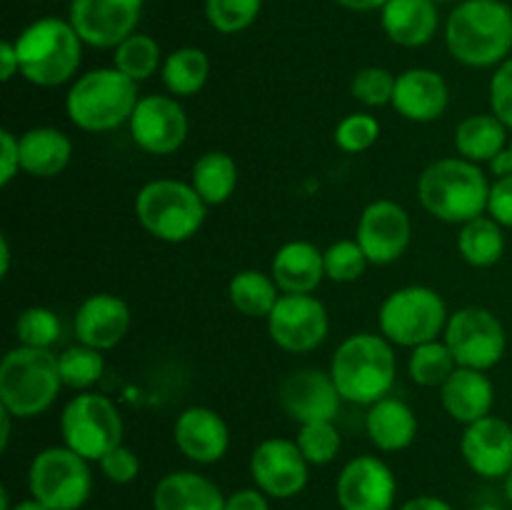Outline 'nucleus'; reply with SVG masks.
<instances>
[{
    "label": "nucleus",
    "instance_id": "obj_1",
    "mask_svg": "<svg viewBox=\"0 0 512 510\" xmlns=\"http://www.w3.org/2000/svg\"><path fill=\"white\" fill-rule=\"evenodd\" d=\"M450 55L468 68H490L512 50V8L503 0H463L445 23Z\"/></svg>",
    "mask_w": 512,
    "mask_h": 510
},
{
    "label": "nucleus",
    "instance_id": "obj_2",
    "mask_svg": "<svg viewBox=\"0 0 512 510\" xmlns=\"http://www.w3.org/2000/svg\"><path fill=\"white\" fill-rule=\"evenodd\" d=\"M418 198L433 218L463 225L488 210L490 183L473 160L440 158L420 175Z\"/></svg>",
    "mask_w": 512,
    "mask_h": 510
},
{
    "label": "nucleus",
    "instance_id": "obj_3",
    "mask_svg": "<svg viewBox=\"0 0 512 510\" xmlns=\"http://www.w3.org/2000/svg\"><path fill=\"white\" fill-rule=\"evenodd\" d=\"M395 353L385 335L358 333L338 345L330 363V375L343 400L373 405L390 393L395 383Z\"/></svg>",
    "mask_w": 512,
    "mask_h": 510
},
{
    "label": "nucleus",
    "instance_id": "obj_4",
    "mask_svg": "<svg viewBox=\"0 0 512 510\" xmlns=\"http://www.w3.org/2000/svg\"><path fill=\"white\" fill-rule=\"evenodd\" d=\"M20 75L40 88H58L73 80L83 60V40L70 20L40 18L13 40Z\"/></svg>",
    "mask_w": 512,
    "mask_h": 510
},
{
    "label": "nucleus",
    "instance_id": "obj_5",
    "mask_svg": "<svg viewBox=\"0 0 512 510\" xmlns=\"http://www.w3.org/2000/svg\"><path fill=\"white\" fill-rule=\"evenodd\" d=\"M138 100L135 80L118 68H98L75 80L65 98V110L80 130L105 133L128 123Z\"/></svg>",
    "mask_w": 512,
    "mask_h": 510
},
{
    "label": "nucleus",
    "instance_id": "obj_6",
    "mask_svg": "<svg viewBox=\"0 0 512 510\" xmlns=\"http://www.w3.org/2000/svg\"><path fill=\"white\" fill-rule=\"evenodd\" d=\"M58 355L43 348L10 350L0 363V405L15 418H35L55 403L60 393Z\"/></svg>",
    "mask_w": 512,
    "mask_h": 510
},
{
    "label": "nucleus",
    "instance_id": "obj_7",
    "mask_svg": "<svg viewBox=\"0 0 512 510\" xmlns=\"http://www.w3.org/2000/svg\"><path fill=\"white\" fill-rule=\"evenodd\" d=\"M208 205L190 183L153 180L135 195L138 223L163 243H185L205 223Z\"/></svg>",
    "mask_w": 512,
    "mask_h": 510
},
{
    "label": "nucleus",
    "instance_id": "obj_8",
    "mask_svg": "<svg viewBox=\"0 0 512 510\" xmlns=\"http://www.w3.org/2000/svg\"><path fill=\"white\" fill-rule=\"evenodd\" d=\"M448 308L438 290L428 285H408L385 298L380 305V330L385 338L403 348L438 340L448 325Z\"/></svg>",
    "mask_w": 512,
    "mask_h": 510
},
{
    "label": "nucleus",
    "instance_id": "obj_9",
    "mask_svg": "<svg viewBox=\"0 0 512 510\" xmlns=\"http://www.w3.org/2000/svg\"><path fill=\"white\" fill-rule=\"evenodd\" d=\"M90 460L70 450L68 445H53L40 450L28 470L30 495L50 510H78L93 490Z\"/></svg>",
    "mask_w": 512,
    "mask_h": 510
},
{
    "label": "nucleus",
    "instance_id": "obj_10",
    "mask_svg": "<svg viewBox=\"0 0 512 510\" xmlns=\"http://www.w3.org/2000/svg\"><path fill=\"white\" fill-rule=\"evenodd\" d=\"M60 435L70 450L100 463L103 455L123 443V418L105 395H75L60 415Z\"/></svg>",
    "mask_w": 512,
    "mask_h": 510
},
{
    "label": "nucleus",
    "instance_id": "obj_11",
    "mask_svg": "<svg viewBox=\"0 0 512 510\" xmlns=\"http://www.w3.org/2000/svg\"><path fill=\"white\" fill-rule=\"evenodd\" d=\"M443 340L453 350L460 368L490 370L503 360L508 335L498 315L480 305L455 310L445 325Z\"/></svg>",
    "mask_w": 512,
    "mask_h": 510
},
{
    "label": "nucleus",
    "instance_id": "obj_12",
    "mask_svg": "<svg viewBox=\"0 0 512 510\" xmlns=\"http://www.w3.org/2000/svg\"><path fill=\"white\" fill-rule=\"evenodd\" d=\"M328 310L313 295H280L268 315V333L288 353H308L328 338Z\"/></svg>",
    "mask_w": 512,
    "mask_h": 510
},
{
    "label": "nucleus",
    "instance_id": "obj_13",
    "mask_svg": "<svg viewBox=\"0 0 512 510\" xmlns=\"http://www.w3.org/2000/svg\"><path fill=\"white\" fill-rule=\"evenodd\" d=\"M143 15V0H73L70 23L93 48H118Z\"/></svg>",
    "mask_w": 512,
    "mask_h": 510
},
{
    "label": "nucleus",
    "instance_id": "obj_14",
    "mask_svg": "<svg viewBox=\"0 0 512 510\" xmlns=\"http://www.w3.org/2000/svg\"><path fill=\"white\" fill-rule=\"evenodd\" d=\"M135 145L145 153L170 155L188 138V115L170 95H145L128 120Z\"/></svg>",
    "mask_w": 512,
    "mask_h": 510
},
{
    "label": "nucleus",
    "instance_id": "obj_15",
    "mask_svg": "<svg viewBox=\"0 0 512 510\" xmlns=\"http://www.w3.org/2000/svg\"><path fill=\"white\" fill-rule=\"evenodd\" d=\"M308 460L295 440L268 438L250 455V475L270 498H293L308 485Z\"/></svg>",
    "mask_w": 512,
    "mask_h": 510
},
{
    "label": "nucleus",
    "instance_id": "obj_16",
    "mask_svg": "<svg viewBox=\"0 0 512 510\" xmlns=\"http://www.w3.org/2000/svg\"><path fill=\"white\" fill-rule=\"evenodd\" d=\"M335 495L343 510H393L398 483L388 463L375 455H360L340 470Z\"/></svg>",
    "mask_w": 512,
    "mask_h": 510
},
{
    "label": "nucleus",
    "instance_id": "obj_17",
    "mask_svg": "<svg viewBox=\"0 0 512 510\" xmlns=\"http://www.w3.org/2000/svg\"><path fill=\"white\" fill-rule=\"evenodd\" d=\"M413 225L403 205L393 200H375L363 210L355 240L373 265H388L403 258L410 245Z\"/></svg>",
    "mask_w": 512,
    "mask_h": 510
},
{
    "label": "nucleus",
    "instance_id": "obj_18",
    "mask_svg": "<svg viewBox=\"0 0 512 510\" xmlns=\"http://www.w3.org/2000/svg\"><path fill=\"white\" fill-rule=\"evenodd\" d=\"M340 400L343 395H340L333 375L323 373V370H295L280 385V405L300 425L335 420Z\"/></svg>",
    "mask_w": 512,
    "mask_h": 510
},
{
    "label": "nucleus",
    "instance_id": "obj_19",
    "mask_svg": "<svg viewBox=\"0 0 512 510\" xmlns=\"http://www.w3.org/2000/svg\"><path fill=\"white\" fill-rule=\"evenodd\" d=\"M460 453L468 468L480 478H508L512 470V425L495 415H485L465 425Z\"/></svg>",
    "mask_w": 512,
    "mask_h": 510
},
{
    "label": "nucleus",
    "instance_id": "obj_20",
    "mask_svg": "<svg viewBox=\"0 0 512 510\" xmlns=\"http://www.w3.org/2000/svg\"><path fill=\"white\" fill-rule=\"evenodd\" d=\"M173 438L180 453L200 465L218 463L230 448L228 423L213 408H203V405L185 408L178 415Z\"/></svg>",
    "mask_w": 512,
    "mask_h": 510
},
{
    "label": "nucleus",
    "instance_id": "obj_21",
    "mask_svg": "<svg viewBox=\"0 0 512 510\" xmlns=\"http://www.w3.org/2000/svg\"><path fill=\"white\" fill-rule=\"evenodd\" d=\"M450 100L448 83L430 68H410L395 78L393 108L413 123H433L445 113Z\"/></svg>",
    "mask_w": 512,
    "mask_h": 510
},
{
    "label": "nucleus",
    "instance_id": "obj_22",
    "mask_svg": "<svg viewBox=\"0 0 512 510\" xmlns=\"http://www.w3.org/2000/svg\"><path fill=\"white\" fill-rule=\"evenodd\" d=\"M130 308L125 300L110 293H95L80 303L75 313V335L83 345L110 350L128 335Z\"/></svg>",
    "mask_w": 512,
    "mask_h": 510
},
{
    "label": "nucleus",
    "instance_id": "obj_23",
    "mask_svg": "<svg viewBox=\"0 0 512 510\" xmlns=\"http://www.w3.org/2000/svg\"><path fill=\"white\" fill-rule=\"evenodd\" d=\"M385 35L403 48H420L435 38L440 25L435 0H388L380 10Z\"/></svg>",
    "mask_w": 512,
    "mask_h": 510
},
{
    "label": "nucleus",
    "instance_id": "obj_24",
    "mask_svg": "<svg viewBox=\"0 0 512 510\" xmlns=\"http://www.w3.org/2000/svg\"><path fill=\"white\" fill-rule=\"evenodd\" d=\"M270 275L278 283L280 293L308 295L323 283L325 258L308 240H290L275 253Z\"/></svg>",
    "mask_w": 512,
    "mask_h": 510
},
{
    "label": "nucleus",
    "instance_id": "obj_25",
    "mask_svg": "<svg viewBox=\"0 0 512 510\" xmlns=\"http://www.w3.org/2000/svg\"><path fill=\"white\" fill-rule=\"evenodd\" d=\"M445 413L458 423H475L490 415L495 403V388L485 370L458 368L440 388Z\"/></svg>",
    "mask_w": 512,
    "mask_h": 510
},
{
    "label": "nucleus",
    "instance_id": "obj_26",
    "mask_svg": "<svg viewBox=\"0 0 512 510\" xmlns=\"http://www.w3.org/2000/svg\"><path fill=\"white\" fill-rule=\"evenodd\" d=\"M155 510H225L218 485L193 470L168 473L153 490Z\"/></svg>",
    "mask_w": 512,
    "mask_h": 510
},
{
    "label": "nucleus",
    "instance_id": "obj_27",
    "mask_svg": "<svg viewBox=\"0 0 512 510\" xmlns=\"http://www.w3.org/2000/svg\"><path fill=\"white\" fill-rule=\"evenodd\" d=\"M70 158L73 143L63 130L40 125L20 135V170L33 178H55L68 168Z\"/></svg>",
    "mask_w": 512,
    "mask_h": 510
},
{
    "label": "nucleus",
    "instance_id": "obj_28",
    "mask_svg": "<svg viewBox=\"0 0 512 510\" xmlns=\"http://www.w3.org/2000/svg\"><path fill=\"white\" fill-rule=\"evenodd\" d=\"M365 430L375 448L383 453H398L413 445L418 435V418L408 403L385 395L383 400L370 405L365 415Z\"/></svg>",
    "mask_w": 512,
    "mask_h": 510
},
{
    "label": "nucleus",
    "instance_id": "obj_29",
    "mask_svg": "<svg viewBox=\"0 0 512 510\" xmlns=\"http://www.w3.org/2000/svg\"><path fill=\"white\" fill-rule=\"evenodd\" d=\"M508 145V128L493 113L468 115L455 128V148L460 158L473 160V163H490Z\"/></svg>",
    "mask_w": 512,
    "mask_h": 510
},
{
    "label": "nucleus",
    "instance_id": "obj_30",
    "mask_svg": "<svg viewBox=\"0 0 512 510\" xmlns=\"http://www.w3.org/2000/svg\"><path fill=\"white\" fill-rule=\"evenodd\" d=\"M238 163L223 150L200 155L190 173V185L205 200V205H223L238 188Z\"/></svg>",
    "mask_w": 512,
    "mask_h": 510
},
{
    "label": "nucleus",
    "instance_id": "obj_31",
    "mask_svg": "<svg viewBox=\"0 0 512 510\" xmlns=\"http://www.w3.org/2000/svg\"><path fill=\"white\" fill-rule=\"evenodd\" d=\"M228 298L238 313L248 315V318L268 320V315L273 313L280 300V288L273 275L248 268L233 275L228 285Z\"/></svg>",
    "mask_w": 512,
    "mask_h": 510
},
{
    "label": "nucleus",
    "instance_id": "obj_32",
    "mask_svg": "<svg viewBox=\"0 0 512 510\" xmlns=\"http://www.w3.org/2000/svg\"><path fill=\"white\" fill-rule=\"evenodd\" d=\"M163 85L178 98L200 93L210 78V60L200 48H178L163 60Z\"/></svg>",
    "mask_w": 512,
    "mask_h": 510
},
{
    "label": "nucleus",
    "instance_id": "obj_33",
    "mask_svg": "<svg viewBox=\"0 0 512 510\" xmlns=\"http://www.w3.org/2000/svg\"><path fill=\"white\" fill-rule=\"evenodd\" d=\"M458 250L465 263L475 265V268H490L505 253L503 225L493 218H485V215L468 220L460 228Z\"/></svg>",
    "mask_w": 512,
    "mask_h": 510
},
{
    "label": "nucleus",
    "instance_id": "obj_34",
    "mask_svg": "<svg viewBox=\"0 0 512 510\" xmlns=\"http://www.w3.org/2000/svg\"><path fill=\"white\" fill-rule=\"evenodd\" d=\"M458 360H455L453 350L448 348L445 340H430V343L418 345L410 350L408 373L410 378L425 388H443L445 380L458 370Z\"/></svg>",
    "mask_w": 512,
    "mask_h": 510
},
{
    "label": "nucleus",
    "instance_id": "obj_35",
    "mask_svg": "<svg viewBox=\"0 0 512 510\" xmlns=\"http://www.w3.org/2000/svg\"><path fill=\"white\" fill-rule=\"evenodd\" d=\"M113 68H118L120 73L128 75L135 83H143L150 75H155V70L163 68L160 65V45L158 40L150 38L145 33H133L113 48Z\"/></svg>",
    "mask_w": 512,
    "mask_h": 510
},
{
    "label": "nucleus",
    "instance_id": "obj_36",
    "mask_svg": "<svg viewBox=\"0 0 512 510\" xmlns=\"http://www.w3.org/2000/svg\"><path fill=\"white\" fill-rule=\"evenodd\" d=\"M60 378L63 385L73 390H88L90 385L98 383L105 373L103 350H95L90 345H70L58 355Z\"/></svg>",
    "mask_w": 512,
    "mask_h": 510
},
{
    "label": "nucleus",
    "instance_id": "obj_37",
    "mask_svg": "<svg viewBox=\"0 0 512 510\" xmlns=\"http://www.w3.org/2000/svg\"><path fill=\"white\" fill-rule=\"evenodd\" d=\"M295 443L310 465H328L338 458L343 440L340 430L335 428V420H320V423L300 425Z\"/></svg>",
    "mask_w": 512,
    "mask_h": 510
},
{
    "label": "nucleus",
    "instance_id": "obj_38",
    "mask_svg": "<svg viewBox=\"0 0 512 510\" xmlns=\"http://www.w3.org/2000/svg\"><path fill=\"white\" fill-rule=\"evenodd\" d=\"M15 335H18V343L25 345V348L50 350V345L60 335V318L50 308H43V305L25 308L15 320Z\"/></svg>",
    "mask_w": 512,
    "mask_h": 510
},
{
    "label": "nucleus",
    "instance_id": "obj_39",
    "mask_svg": "<svg viewBox=\"0 0 512 510\" xmlns=\"http://www.w3.org/2000/svg\"><path fill=\"white\" fill-rule=\"evenodd\" d=\"M260 8L263 0H205L208 23L225 35L250 28L260 15Z\"/></svg>",
    "mask_w": 512,
    "mask_h": 510
},
{
    "label": "nucleus",
    "instance_id": "obj_40",
    "mask_svg": "<svg viewBox=\"0 0 512 510\" xmlns=\"http://www.w3.org/2000/svg\"><path fill=\"white\" fill-rule=\"evenodd\" d=\"M325 258V278L335 280V283H353L368 268V255L360 248L358 240H338L323 250Z\"/></svg>",
    "mask_w": 512,
    "mask_h": 510
},
{
    "label": "nucleus",
    "instance_id": "obj_41",
    "mask_svg": "<svg viewBox=\"0 0 512 510\" xmlns=\"http://www.w3.org/2000/svg\"><path fill=\"white\" fill-rule=\"evenodd\" d=\"M395 78L390 70L378 68V65H370V68L358 70L353 75V83H350V93L358 103L368 105V108H380V105L393 103L395 93Z\"/></svg>",
    "mask_w": 512,
    "mask_h": 510
},
{
    "label": "nucleus",
    "instance_id": "obj_42",
    "mask_svg": "<svg viewBox=\"0 0 512 510\" xmlns=\"http://www.w3.org/2000/svg\"><path fill=\"white\" fill-rule=\"evenodd\" d=\"M380 138V123L370 113H350L335 128V145L345 153H363Z\"/></svg>",
    "mask_w": 512,
    "mask_h": 510
},
{
    "label": "nucleus",
    "instance_id": "obj_43",
    "mask_svg": "<svg viewBox=\"0 0 512 510\" xmlns=\"http://www.w3.org/2000/svg\"><path fill=\"white\" fill-rule=\"evenodd\" d=\"M490 108L512 130V58L503 60L490 78Z\"/></svg>",
    "mask_w": 512,
    "mask_h": 510
},
{
    "label": "nucleus",
    "instance_id": "obj_44",
    "mask_svg": "<svg viewBox=\"0 0 512 510\" xmlns=\"http://www.w3.org/2000/svg\"><path fill=\"white\" fill-rule=\"evenodd\" d=\"M100 470H103V475L110 480V483L128 485L138 478L140 460L133 448L120 443L118 448H113L108 455H103V460H100Z\"/></svg>",
    "mask_w": 512,
    "mask_h": 510
},
{
    "label": "nucleus",
    "instance_id": "obj_45",
    "mask_svg": "<svg viewBox=\"0 0 512 510\" xmlns=\"http://www.w3.org/2000/svg\"><path fill=\"white\" fill-rule=\"evenodd\" d=\"M488 213L490 218L498 220L503 228H512V175L498 178L490 185Z\"/></svg>",
    "mask_w": 512,
    "mask_h": 510
},
{
    "label": "nucleus",
    "instance_id": "obj_46",
    "mask_svg": "<svg viewBox=\"0 0 512 510\" xmlns=\"http://www.w3.org/2000/svg\"><path fill=\"white\" fill-rule=\"evenodd\" d=\"M20 170V138L10 130H0V185H10V180Z\"/></svg>",
    "mask_w": 512,
    "mask_h": 510
},
{
    "label": "nucleus",
    "instance_id": "obj_47",
    "mask_svg": "<svg viewBox=\"0 0 512 510\" xmlns=\"http://www.w3.org/2000/svg\"><path fill=\"white\" fill-rule=\"evenodd\" d=\"M225 510H270L268 495L260 488L235 490L233 495L225 498Z\"/></svg>",
    "mask_w": 512,
    "mask_h": 510
},
{
    "label": "nucleus",
    "instance_id": "obj_48",
    "mask_svg": "<svg viewBox=\"0 0 512 510\" xmlns=\"http://www.w3.org/2000/svg\"><path fill=\"white\" fill-rule=\"evenodd\" d=\"M15 73H20L18 50H15V43L3 40V45H0V78L8 83Z\"/></svg>",
    "mask_w": 512,
    "mask_h": 510
},
{
    "label": "nucleus",
    "instance_id": "obj_49",
    "mask_svg": "<svg viewBox=\"0 0 512 510\" xmlns=\"http://www.w3.org/2000/svg\"><path fill=\"white\" fill-rule=\"evenodd\" d=\"M400 510H455L453 505L445 503L443 498H435V495H420V498L408 500V503L400 505Z\"/></svg>",
    "mask_w": 512,
    "mask_h": 510
},
{
    "label": "nucleus",
    "instance_id": "obj_50",
    "mask_svg": "<svg viewBox=\"0 0 512 510\" xmlns=\"http://www.w3.org/2000/svg\"><path fill=\"white\" fill-rule=\"evenodd\" d=\"M490 170H493L495 178H505V175H512V153H510V145L503 150V153H498L493 160H490Z\"/></svg>",
    "mask_w": 512,
    "mask_h": 510
},
{
    "label": "nucleus",
    "instance_id": "obj_51",
    "mask_svg": "<svg viewBox=\"0 0 512 510\" xmlns=\"http://www.w3.org/2000/svg\"><path fill=\"white\" fill-rule=\"evenodd\" d=\"M338 5L348 10H358V13H368V10H383L388 0H335Z\"/></svg>",
    "mask_w": 512,
    "mask_h": 510
},
{
    "label": "nucleus",
    "instance_id": "obj_52",
    "mask_svg": "<svg viewBox=\"0 0 512 510\" xmlns=\"http://www.w3.org/2000/svg\"><path fill=\"white\" fill-rule=\"evenodd\" d=\"M10 418H15L10 410H5L0 405V450L8 448V440H10Z\"/></svg>",
    "mask_w": 512,
    "mask_h": 510
},
{
    "label": "nucleus",
    "instance_id": "obj_53",
    "mask_svg": "<svg viewBox=\"0 0 512 510\" xmlns=\"http://www.w3.org/2000/svg\"><path fill=\"white\" fill-rule=\"evenodd\" d=\"M8 270H10V243L3 235V238H0V273H3V278L8 275Z\"/></svg>",
    "mask_w": 512,
    "mask_h": 510
},
{
    "label": "nucleus",
    "instance_id": "obj_54",
    "mask_svg": "<svg viewBox=\"0 0 512 510\" xmlns=\"http://www.w3.org/2000/svg\"><path fill=\"white\" fill-rule=\"evenodd\" d=\"M13 510H50V508L45 503H40V500H35L33 495H30L28 500H20V503H15Z\"/></svg>",
    "mask_w": 512,
    "mask_h": 510
},
{
    "label": "nucleus",
    "instance_id": "obj_55",
    "mask_svg": "<svg viewBox=\"0 0 512 510\" xmlns=\"http://www.w3.org/2000/svg\"><path fill=\"white\" fill-rule=\"evenodd\" d=\"M505 498H508V503L512 505V470L508 473V478H505Z\"/></svg>",
    "mask_w": 512,
    "mask_h": 510
},
{
    "label": "nucleus",
    "instance_id": "obj_56",
    "mask_svg": "<svg viewBox=\"0 0 512 510\" xmlns=\"http://www.w3.org/2000/svg\"><path fill=\"white\" fill-rule=\"evenodd\" d=\"M470 510H508V508H500V505L485 503V505H475V508H470Z\"/></svg>",
    "mask_w": 512,
    "mask_h": 510
},
{
    "label": "nucleus",
    "instance_id": "obj_57",
    "mask_svg": "<svg viewBox=\"0 0 512 510\" xmlns=\"http://www.w3.org/2000/svg\"><path fill=\"white\" fill-rule=\"evenodd\" d=\"M435 3H445V0H435Z\"/></svg>",
    "mask_w": 512,
    "mask_h": 510
},
{
    "label": "nucleus",
    "instance_id": "obj_58",
    "mask_svg": "<svg viewBox=\"0 0 512 510\" xmlns=\"http://www.w3.org/2000/svg\"><path fill=\"white\" fill-rule=\"evenodd\" d=\"M510 153H512V140H510Z\"/></svg>",
    "mask_w": 512,
    "mask_h": 510
},
{
    "label": "nucleus",
    "instance_id": "obj_59",
    "mask_svg": "<svg viewBox=\"0 0 512 510\" xmlns=\"http://www.w3.org/2000/svg\"><path fill=\"white\" fill-rule=\"evenodd\" d=\"M78 510H83V508H78Z\"/></svg>",
    "mask_w": 512,
    "mask_h": 510
}]
</instances>
